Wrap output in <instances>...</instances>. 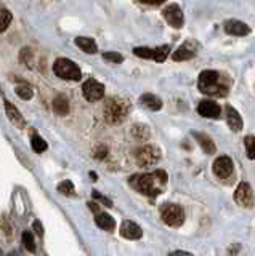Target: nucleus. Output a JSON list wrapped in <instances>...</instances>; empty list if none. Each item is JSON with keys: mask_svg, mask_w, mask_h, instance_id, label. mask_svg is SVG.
Segmentation results:
<instances>
[{"mask_svg": "<svg viewBox=\"0 0 255 256\" xmlns=\"http://www.w3.org/2000/svg\"><path fill=\"white\" fill-rule=\"evenodd\" d=\"M130 186L137 189L143 196L156 197L162 192V187L167 184V173L164 170H156L152 173L135 175L130 178Z\"/></svg>", "mask_w": 255, "mask_h": 256, "instance_id": "nucleus-1", "label": "nucleus"}, {"mask_svg": "<svg viewBox=\"0 0 255 256\" xmlns=\"http://www.w3.org/2000/svg\"><path fill=\"white\" fill-rule=\"evenodd\" d=\"M197 87L202 93L209 96H223L228 95V87L225 83H220V74L217 71H202L197 79Z\"/></svg>", "mask_w": 255, "mask_h": 256, "instance_id": "nucleus-2", "label": "nucleus"}, {"mask_svg": "<svg viewBox=\"0 0 255 256\" xmlns=\"http://www.w3.org/2000/svg\"><path fill=\"white\" fill-rule=\"evenodd\" d=\"M130 104L126 99L109 98L105 104V118L107 123H121L128 116Z\"/></svg>", "mask_w": 255, "mask_h": 256, "instance_id": "nucleus-3", "label": "nucleus"}, {"mask_svg": "<svg viewBox=\"0 0 255 256\" xmlns=\"http://www.w3.org/2000/svg\"><path fill=\"white\" fill-rule=\"evenodd\" d=\"M53 72L60 79H64V80H76L77 82L82 79V72H81V69H79V66L67 58L56 59L53 62Z\"/></svg>", "mask_w": 255, "mask_h": 256, "instance_id": "nucleus-4", "label": "nucleus"}, {"mask_svg": "<svg viewBox=\"0 0 255 256\" xmlns=\"http://www.w3.org/2000/svg\"><path fill=\"white\" fill-rule=\"evenodd\" d=\"M162 221L170 227H180L185 223V212L177 203H166L161 208Z\"/></svg>", "mask_w": 255, "mask_h": 256, "instance_id": "nucleus-5", "label": "nucleus"}, {"mask_svg": "<svg viewBox=\"0 0 255 256\" xmlns=\"http://www.w3.org/2000/svg\"><path fill=\"white\" fill-rule=\"evenodd\" d=\"M135 158H137L140 167H151V165H156L157 162H159L161 151L157 146L146 144L135 152Z\"/></svg>", "mask_w": 255, "mask_h": 256, "instance_id": "nucleus-6", "label": "nucleus"}, {"mask_svg": "<svg viewBox=\"0 0 255 256\" xmlns=\"http://www.w3.org/2000/svg\"><path fill=\"white\" fill-rule=\"evenodd\" d=\"M162 15H164V18H166V21L169 22V24L172 27H175V29H181V27H183V24H185L183 11H181V8L178 7L177 3L167 5V7L164 8Z\"/></svg>", "mask_w": 255, "mask_h": 256, "instance_id": "nucleus-7", "label": "nucleus"}, {"mask_svg": "<svg viewBox=\"0 0 255 256\" xmlns=\"http://www.w3.org/2000/svg\"><path fill=\"white\" fill-rule=\"evenodd\" d=\"M82 93L88 101L93 102V101H98L103 98L105 87H103V83H100L98 80H95V79H88V80H85L82 85Z\"/></svg>", "mask_w": 255, "mask_h": 256, "instance_id": "nucleus-8", "label": "nucleus"}, {"mask_svg": "<svg viewBox=\"0 0 255 256\" xmlns=\"http://www.w3.org/2000/svg\"><path fill=\"white\" fill-rule=\"evenodd\" d=\"M213 173L215 176H218V178H228L233 173V160L228 157V156H222L218 157L217 160L213 162Z\"/></svg>", "mask_w": 255, "mask_h": 256, "instance_id": "nucleus-9", "label": "nucleus"}, {"mask_svg": "<svg viewBox=\"0 0 255 256\" xmlns=\"http://www.w3.org/2000/svg\"><path fill=\"white\" fill-rule=\"evenodd\" d=\"M234 200L241 207H251L254 200V192L249 183H241L234 192Z\"/></svg>", "mask_w": 255, "mask_h": 256, "instance_id": "nucleus-10", "label": "nucleus"}, {"mask_svg": "<svg viewBox=\"0 0 255 256\" xmlns=\"http://www.w3.org/2000/svg\"><path fill=\"white\" fill-rule=\"evenodd\" d=\"M197 112L206 118H220V116H222V107L218 106V102L204 99L199 102V106H197Z\"/></svg>", "mask_w": 255, "mask_h": 256, "instance_id": "nucleus-11", "label": "nucleus"}, {"mask_svg": "<svg viewBox=\"0 0 255 256\" xmlns=\"http://www.w3.org/2000/svg\"><path fill=\"white\" fill-rule=\"evenodd\" d=\"M197 53V43L196 42H185L183 45H180L178 50H175V53L172 55L173 61H186L194 58Z\"/></svg>", "mask_w": 255, "mask_h": 256, "instance_id": "nucleus-12", "label": "nucleus"}, {"mask_svg": "<svg viewBox=\"0 0 255 256\" xmlns=\"http://www.w3.org/2000/svg\"><path fill=\"white\" fill-rule=\"evenodd\" d=\"M225 32L230 34V36H236V37H244L251 32V27H249L244 21L239 20H228L225 22Z\"/></svg>", "mask_w": 255, "mask_h": 256, "instance_id": "nucleus-13", "label": "nucleus"}, {"mask_svg": "<svg viewBox=\"0 0 255 256\" xmlns=\"http://www.w3.org/2000/svg\"><path fill=\"white\" fill-rule=\"evenodd\" d=\"M225 114H226V122H228V127L233 130V132H241L242 125H244L241 114L237 112L231 104L225 106Z\"/></svg>", "mask_w": 255, "mask_h": 256, "instance_id": "nucleus-14", "label": "nucleus"}, {"mask_svg": "<svg viewBox=\"0 0 255 256\" xmlns=\"http://www.w3.org/2000/svg\"><path fill=\"white\" fill-rule=\"evenodd\" d=\"M121 236L128 238V240H137V238L143 236V231H141V227L137 223H133V221H124L121 226Z\"/></svg>", "mask_w": 255, "mask_h": 256, "instance_id": "nucleus-15", "label": "nucleus"}, {"mask_svg": "<svg viewBox=\"0 0 255 256\" xmlns=\"http://www.w3.org/2000/svg\"><path fill=\"white\" fill-rule=\"evenodd\" d=\"M191 135L194 136V139L197 141V144L201 146V149L206 154H213L215 151H217V146H215L213 139L209 135L201 133V132H191Z\"/></svg>", "mask_w": 255, "mask_h": 256, "instance_id": "nucleus-16", "label": "nucleus"}, {"mask_svg": "<svg viewBox=\"0 0 255 256\" xmlns=\"http://www.w3.org/2000/svg\"><path fill=\"white\" fill-rule=\"evenodd\" d=\"M140 102L146 107V109H149V111H159L161 107H162L161 98H159V96H156V95H152V93L141 95Z\"/></svg>", "mask_w": 255, "mask_h": 256, "instance_id": "nucleus-17", "label": "nucleus"}, {"mask_svg": "<svg viewBox=\"0 0 255 256\" xmlns=\"http://www.w3.org/2000/svg\"><path fill=\"white\" fill-rule=\"evenodd\" d=\"M5 112H7L8 118L16 125V127H18V128L24 127V118H22V116L20 114V111L16 109V107H15L13 104H11V102H8V101H5Z\"/></svg>", "mask_w": 255, "mask_h": 256, "instance_id": "nucleus-18", "label": "nucleus"}, {"mask_svg": "<svg viewBox=\"0 0 255 256\" xmlns=\"http://www.w3.org/2000/svg\"><path fill=\"white\" fill-rule=\"evenodd\" d=\"M53 111L58 116H67L69 114V101H67L64 95H58L53 99Z\"/></svg>", "mask_w": 255, "mask_h": 256, "instance_id": "nucleus-19", "label": "nucleus"}, {"mask_svg": "<svg viewBox=\"0 0 255 256\" xmlns=\"http://www.w3.org/2000/svg\"><path fill=\"white\" fill-rule=\"evenodd\" d=\"M95 223L98 224L101 229H105L107 232H112V231H114V227H116V221L112 219L107 213H98V215H96Z\"/></svg>", "mask_w": 255, "mask_h": 256, "instance_id": "nucleus-20", "label": "nucleus"}, {"mask_svg": "<svg viewBox=\"0 0 255 256\" xmlns=\"http://www.w3.org/2000/svg\"><path fill=\"white\" fill-rule=\"evenodd\" d=\"M76 45L82 51H85V53H90V55L96 53V50H98V48H96V42L93 40V39H90V37H77L76 39Z\"/></svg>", "mask_w": 255, "mask_h": 256, "instance_id": "nucleus-21", "label": "nucleus"}, {"mask_svg": "<svg viewBox=\"0 0 255 256\" xmlns=\"http://www.w3.org/2000/svg\"><path fill=\"white\" fill-rule=\"evenodd\" d=\"M132 135H133L137 139H148L149 135H151V132H149V128L146 127V125H133Z\"/></svg>", "mask_w": 255, "mask_h": 256, "instance_id": "nucleus-22", "label": "nucleus"}, {"mask_svg": "<svg viewBox=\"0 0 255 256\" xmlns=\"http://www.w3.org/2000/svg\"><path fill=\"white\" fill-rule=\"evenodd\" d=\"M170 53V47L169 45H162V47H157L154 48V56H152V59L156 62H164L167 59V56Z\"/></svg>", "mask_w": 255, "mask_h": 256, "instance_id": "nucleus-23", "label": "nucleus"}, {"mask_svg": "<svg viewBox=\"0 0 255 256\" xmlns=\"http://www.w3.org/2000/svg\"><path fill=\"white\" fill-rule=\"evenodd\" d=\"M11 18H13V16H11V13L7 8H0V32L8 29Z\"/></svg>", "mask_w": 255, "mask_h": 256, "instance_id": "nucleus-24", "label": "nucleus"}, {"mask_svg": "<svg viewBox=\"0 0 255 256\" xmlns=\"http://www.w3.org/2000/svg\"><path fill=\"white\" fill-rule=\"evenodd\" d=\"M244 144H246V152H247V157L254 160L255 158V136H246L244 138Z\"/></svg>", "mask_w": 255, "mask_h": 256, "instance_id": "nucleus-25", "label": "nucleus"}, {"mask_svg": "<svg viewBox=\"0 0 255 256\" xmlns=\"http://www.w3.org/2000/svg\"><path fill=\"white\" fill-rule=\"evenodd\" d=\"M15 92H16V95H18L20 98H22V99H31L32 95H34L32 88L29 87V85H18V87L15 88Z\"/></svg>", "mask_w": 255, "mask_h": 256, "instance_id": "nucleus-26", "label": "nucleus"}, {"mask_svg": "<svg viewBox=\"0 0 255 256\" xmlns=\"http://www.w3.org/2000/svg\"><path fill=\"white\" fill-rule=\"evenodd\" d=\"M31 144H32V149L36 151V152H39V154L47 149V143H45V141H43L39 135H32Z\"/></svg>", "mask_w": 255, "mask_h": 256, "instance_id": "nucleus-27", "label": "nucleus"}, {"mask_svg": "<svg viewBox=\"0 0 255 256\" xmlns=\"http://www.w3.org/2000/svg\"><path fill=\"white\" fill-rule=\"evenodd\" d=\"M133 55H137L140 58H145V59H152V56H154V48L137 47V48H133Z\"/></svg>", "mask_w": 255, "mask_h": 256, "instance_id": "nucleus-28", "label": "nucleus"}, {"mask_svg": "<svg viewBox=\"0 0 255 256\" xmlns=\"http://www.w3.org/2000/svg\"><path fill=\"white\" fill-rule=\"evenodd\" d=\"M22 243H24V247L27 252H36V242H34V236L31 234L29 231L22 232Z\"/></svg>", "mask_w": 255, "mask_h": 256, "instance_id": "nucleus-29", "label": "nucleus"}, {"mask_svg": "<svg viewBox=\"0 0 255 256\" xmlns=\"http://www.w3.org/2000/svg\"><path fill=\"white\" fill-rule=\"evenodd\" d=\"M58 191L64 196H74V184L71 181H63V183L58 184Z\"/></svg>", "mask_w": 255, "mask_h": 256, "instance_id": "nucleus-30", "label": "nucleus"}, {"mask_svg": "<svg viewBox=\"0 0 255 256\" xmlns=\"http://www.w3.org/2000/svg\"><path fill=\"white\" fill-rule=\"evenodd\" d=\"M103 58L106 61L116 62V64H119V62L124 61V56L121 53H116V51H106V53H103Z\"/></svg>", "mask_w": 255, "mask_h": 256, "instance_id": "nucleus-31", "label": "nucleus"}, {"mask_svg": "<svg viewBox=\"0 0 255 256\" xmlns=\"http://www.w3.org/2000/svg\"><path fill=\"white\" fill-rule=\"evenodd\" d=\"M95 158H105L106 156H107V147L106 146H100L98 149L95 151Z\"/></svg>", "mask_w": 255, "mask_h": 256, "instance_id": "nucleus-32", "label": "nucleus"}, {"mask_svg": "<svg viewBox=\"0 0 255 256\" xmlns=\"http://www.w3.org/2000/svg\"><path fill=\"white\" fill-rule=\"evenodd\" d=\"M93 198H96V200H100V202H103L105 205H106V207H111V205H112V202L109 200V198H106V197H103V196H101V194H98V192H96V191H93Z\"/></svg>", "mask_w": 255, "mask_h": 256, "instance_id": "nucleus-33", "label": "nucleus"}, {"mask_svg": "<svg viewBox=\"0 0 255 256\" xmlns=\"http://www.w3.org/2000/svg\"><path fill=\"white\" fill-rule=\"evenodd\" d=\"M32 227H34V231H36L39 236H43V227H42V223H41V221H34Z\"/></svg>", "mask_w": 255, "mask_h": 256, "instance_id": "nucleus-34", "label": "nucleus"}, {"mask_svg": "<svg viewBox=\"0 0 255 256\" xmlns=\"http://www.w3.org/2000/svg\"><path fill=\"white\" fill-rule=\"evenodd\" d=\"M169 256H192L190 252H185V250H175V252H170Z\"/></svg>", "mask_w": 255, "mask_h": 256, "instance_id": "nucleus-35", "label": "nucleus"}, {"mask_svg": "<svg viewBox=\"0 0 255 256\" xmlns=\"http://www.w3.org/2000/svg\"><path fill=\"white\" fill-rule=\"evenodd\" d=\"M239 250H241L239 243H234V245H231V247L228 248V255H230V256H236V253L239 252Z\"/></svg>", "mask_w": 255, "mask_h": 256, "instance_id": "nucleus-36", "label": "nucleus"}, {"mask_svg": "<svg viewBox=\"0 0 255 256\" xmlns=\"http://www.w3.org/2000/svg\"><path fill=\"white\" fill-rule=\"evenodd\" d=\"M88 207H90V210H92V212H93L95 215H98V213H100V207H98V205H96L95 202H90V203H88Z\"/></svg>", "mask_w": 255, "mask_h": 256, "instance_id": "nucleus-37", "label": "nucleus"}, {"mask_svg": "<svg viewBox=\"0 0 255 256\" xmlns=\"http://www.w3.org/2000/svg\"><path fill=\"white\" fill-rule=\"evenodd\" d=\"M141 3H143V5H149V7H157V5H162L164 2H162V0H157V2H148V0H143Z\"/></svg>", "mask_w": 255, "mask_h": 256, "instance_id": "nucleus-38", "label": "nucleus"}, {"mask_svg": "<svg viewBox=\"0 0 255 256\" xmlns=\"http://www.w3.org/2000/svg\"><path fill=\"white\" fill-rule=\"evenodd\" d=\"M90 176H92V179H93V181H95V179H96V175H95V173H93V172H92V173H90Z\"/></svg>", "mask_w": 255, "mask_h": 256, "instance_id": "nucleus-39", "label": "nucleus"}]
</instances>
